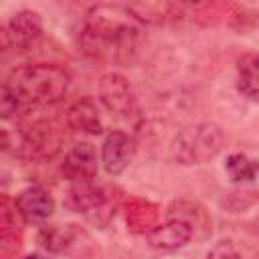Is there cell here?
<instances>
[{"label":"cell","mask_w":259,"mask_h":259,"mask_svg":"<svg viewBox=\"0 0 259 259\" xmlns=\"http://www.w3.org/2000/svg\"><path fill=\"white\" fill-rule=\"evenodd\" d=\"M134 156H136V142L130 134L113 130L103 138L101 152H99V164L109 176H119L121 172H125Z\"/></svg>","instance_id":"cell-8"},{"label":"cell","mask_w":259,"mask_h":259,"mask_svg":"<svg viewBox=\"0 0 259 259\" xmlns=\"http://www.w3.org/2000/svg\"><path fill=\"white\" fill-rule=\"evenodd\" d=\"M257 55L243 53L237 61V89L243 97L257 101L259 95V73H257Z\"/></svg>","instance_id":"cell-16"},{"label":"cell","mask_w":259,"mask_h":259,"mask_svg":"<svg viewBox=\"0 0 259 259\" xmlns=\"http://www.w3.org/2000/svg\"><path fill=\"white\" fill-rule=\"evenodd\" d=\"M99 170V158L95 148L89 142H79L75 144L67 156L65 162L61 164V174L71 182V184H79V182H93Z\"/></svg>","instance_id":"cell-9"},{"label":"cell","mask_w":259,"mask_h":259,"mask_svg":"<svg viewBox=\"0 0 259 259\" xmlns=\"http://www.w3.org/2000/svg\"><path fill=\"white\" fill-rule=\"evenodd\" d=\"M79 237L81 229L77 225H47L38 233L40 245L51 253H65Z\"/></svg>","instance_id":"cell-15"},{"label":"cell","mask_w":259,"mask_h":259,"mask_svg":"<svg viewBox=\"0 0 259 259\" xmlns=\"http://www.w3.org/2000/svg\"><path fill=\"white\" fill-rule=\"evenodd\" d=\"M22 259H47V257H40V255H26V257H22Z\"/></svg>","instance_id":"cell-22"},{"label":"cell","mask_w":259,"mask_h":259,"mask_svg":"<svg viewBox=\"0 0 259 259\" xmlns=\"http://www.w3.org/2000/svg\"><path fill=\"white\" fill-rule=\"evenodd\" d=\"M65 119H67V125L77 134L99 136L103 132L101 109L91 97H81L75 103H71L65 113Z\"/></svg>","instance_id":"cell-12"},{"label":"cell","mask_w":259,"mask_h":259,"mask_svg":"<svg viewBox=\"0 0 259 259\" xmlns=\"http://www.w3.org/2000/svg\"><path fill=\"white\" fill-rule=\"evenodd\" d=\"M42 34V18L36 10H18L0 26V36L6 47L24 49Z\"/></svg>","instance_id":"cell-7"},{"label":"cell","mask_w":259,"mask_h":259,"mask_svg":"<svg viewBox=\"0 0 259 259\" xmlns=\"http://www.w3.org/2000/svg\"><path fill=\"white\" fill-rule=\"evenodd\" d=\"M127 10L140 24H164L168 20H176L182 14V6L170 2H142L130 4Z\"/></svg>","instance_id":"cell-14"},{"label":"cell","mask_w":259,"mask_h":259,"mask_svg":"<svg viewBox=\"0 0 259 259\" xmlns=\"http://www.w3.org/2000/svg\"><path fill=\"white\" fill-rule=\"evenodd\" d=\"M142 40V24L127 6L119 4H97L89 8L77 36L79 49L85 55L113 63L134 61Z\"/></svg>","instance_id":"cell-1"},{"label":"cell","mask_w":259,"mask_h":259,"mask_svg":"<svg viewBox=\"0 0 259 259\" xmlns=\"http://www.w3.org/2000/svg\"><path fill=\"white\" fill-rule=\"evenodd\" d=\"M20 103L8 83H0V121L10 119L18 111Z\"/></svg>","instance_id":"cell-19"},{"label":"cell","mask_w":259,"mask_h":259,"mask_svg":"<svg viewBox=\"0 0 259 259\" xmlns=\"http://www.w3.org/2000/svg\"><path fill=\"white\" fill-rule=\"evenodd\" d=\"M225 172L229 174V178L237 184H247L253 182L257 176V164L253 158H249L243 152H235L227 158L225 162Z\"/></svg>","instance_id":"cell-17"},{"label":"cell","mask_w":259,"mask_h":259,"mask_svg":"<svg viewBox=\"0 0 259 259\" xmlns=\"http://www.w3.org/2000/svg\"><path fill=\"white\" fill-rule=\"evenodd\" d=\"M146 239H148V245L156 251H176L186 247L194 239V233L182 221L166 219V223L150 229Z\"/></svg>","instance_id":"cell-11"},{"label":"cell","mask_w":259,"mask_h":259,"mask_svg":"<svg viewBox=\"0 0 259 259\" xmlns=\"http://www.w3.org/2000/svg\"><path fill=\"white\" fill-rule=\"evenodd\" d=\"M61 132L45 119L22 123L18 130V152L32 160L53 158L61 148Z\"/></svg>","instance_id":"cell-5"},{"label":"cell","mask_w":259,"mask_h":259,"mask_svg":"<svg viewBox=\"0 0 259 259\" xmlns=\"http://www.w3.org/2000/svg\"><path fill=\"white\" fill-rule=\"evenodd\" d=\"M225 132L219 123L212 121H200L184 127L176 134L170 146V154L176 164L182 166H194V164H206L212 158H217L225 148Z\"/></svg>","instance_id":"cell-3"},{"label":"cell","mask_w":259,"mask_h":259,"mask_svg":"<svg viewBox=\"0 0 259 259\" xmlns=\"http://www.w3.org/2000/svg\"><path fill=\"white\" fill-rule=\"evenodd\" d=\"M8 148H10V134L0 127V154H2L4 150H8Z\"/></svg>","instance_id":"cell-21"},{"label":"cell","mask_w":259,"mask_h":259,"mask_svg":"<svg viewBox=\"0 0 259 259\" xmlns=\"http://www.w3.org/2000/svg\"><path fill=\"white\" fill-rule=\"evenodd\" d=\"M99 101L101 105L119 119H127L138 109V99L132 83L121 73H105L99 79Z\"/></svg>","instance_id":"cell-6"},{"label":"cell","mask_w":259,"mask_h":259,"mask_svg":"<svg viewBox=\"0 0 259 259\" xmlns=\"http://www.w3.org/2000/svg\"><path fill=\"white\" fill-rule=\"evenodd\" d=\"M8 85L12 87L18 103L26 107H47L65 99L71 87L69 73L53 63H30L18 67Z\"/></svg>","instance_id":"cell-2"},{"label":"cell","mask_w":259,"mask_h":259,"mask_svg":"<svg viewBox=\"0 0 259 259\" xmlns=\"http://www.w3.org/2000/svg\"><path fill=\"white\" fill-rule=\"evenodd\" d=\"M24 223H47L57 208L55 198L40 186H28L14 198Z\"/></svg>","instance_id":"cell-10"},{"label":"cell","mask_w":259,"mask_h":259,"mask_svg":"<svg viewBox=\"0 0 259 259\" xmlns=\"http://www.w3.org/2000/svg\"><path fill=\"white\" fill-rule=\"evenodd\" d=\"M24 221L18 212V206L6 194H0V235H14L22 229Z\"/></svg>","instance_id":"cell-18"},{"label":"cell","mask_w":259,"mask_h":259,"mask_svg":"<svg viewBox=\"0 0 259 259\" xmlns=\"http://www.w3.org/2000/svg\"><path fill=\"white\" fill-rule=\"evenodd\" d=\"M166 219L182 221L184 225H188L192 229L194 237H204L210 231V219H208L206 210L194 200H186V198L174 200L166 210Z\"/></svg>","instance_id":"cell-13"},{"label":"cell","mask_w":259,"mask_h":259,"mask_svg":"<svg viewBox=\"0 0 259 259\" xmlns=\"http://www.w3.org/2000/svg\"><path fill=\"white\" fill-rule=\"evenodd\" d=\"M121 192L115 186H99L95 182H79L71 184L67 194V206L79 214H83L89 223L97 227L109 225L119 206Z\"/></svg>","instance_id":"cell-4"},{"label":"cell","mask_w":259,"mask_h":259,"mask_svg":"<svg viewBox=\"0 0 259 259\" xmlns=\"http://www.w3.org/2000/svg\"><path fill=\"white\" fill-rule=\"evenodd\" d=\"M206 259H241V253L233 241H219L208 251Z\"/></svg>","instance_id":"cell-20"}]
</instances>
